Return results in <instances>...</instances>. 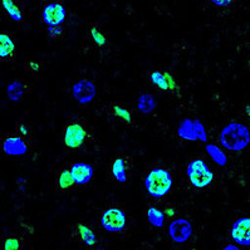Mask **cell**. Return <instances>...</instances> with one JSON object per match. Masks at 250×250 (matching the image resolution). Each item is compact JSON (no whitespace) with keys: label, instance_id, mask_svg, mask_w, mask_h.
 Segmentation results:
<instances>
[{"label":"cell","instance_id":"cell-1","mask_svg":"<svg viewBox=\"0 0 250 250\" xmlns=\"http://www.w3.org/2000/svg\"><path fill=\"white\" fill-rule=\"evenodd\" d=\"M94 140V132L84 120H72L62 130V144L68 151H82Z\"/></svg>","mask_w":250,"mask_h":250},{"label":"cell","instance_id":"cell-2","mask_svg":"<svg viewBox=\"0 0 250 250\" xmlns=\"http://www.w3.org/2000/svg\"><path fill=\"white\" fill-rule=\"evenodd\" d=\"M172 176L170 171L164 167H153L148 171L145 179V186L148 194L153 197L161 199L165 196L172 188Z\"/></svg>","mask_w":250,"mask_h":250},{"label":"cell","instance_id":"cell-3","mask_svg":"<svg viewBox=\"0 0 250 250\" xmlns=\"http://www.w3.org/2000/svg\"><path fill=\"white\" fill-rule=\"evenodd\" d=\"M186 174L190 186L197 190L208 188L214 181V171L203 159H194L188 162Z\"/></svg>","mask_w":250,"mask_h":250},{"label":"cell","instance_id":"cell-4","mask_svg":"<svg viewBox=\"0 0 250 250\" xmlns=\"http://www.w3.org/2000/svg\"><path fill=\"white\" fill-rule=\"evenodd\" d=\"M221 145L228 150L240 151L249 144V131L244 125L232 122L223 130L220 136Z\"/></svg>","mask_w":250,"mask_h":250},{"label":"cell","instance_id":"cell-5","mask_svg":"<svg viewBox=\"0 0 250 250\" xmlns=\"http://www.w3.org/2000/svg\"><path fill=\"white\" fill-rule=\"evenodd\" d=\"M33 139H25L17 133H4L0 140V150L10 156H19L29 152Z\"/></svg>","mask_w":250,"mask_h":250},{"label":"cell","instance_id":"cell-6","mask_svg":"<svg viewBox=\"0 0 250 250\" xmlns=\"http://www.w3.org/2000/svg\"><path fill=\"white\" fill-rule=\"evenodd\" d=\"M101 225L107 231L121 234L126 230V214L118 206H109L102 211Z\"/></svg>","mask_w":250,"mask_h":250},{"label":"cell","instance_id":"cell-7","mask_svg":"<svg viewBox=\"0 0 250 250\" xmlns=\"http://www.w3.org/2000/svg\"><path fill=\"white\" fill-rule=\"evenodd\" d=\"M133 168V159L128 153H121L117 155L109 162L108 174L112 180L117 183L124 184L128 180L131 171Z\"/></svg>","mask_w":250,"mask_h":250},{"label":"cell","instance_id":"cell-8","mask_svg":"<svg viewBox=\"0 0 250 250\" xmlns=\"http://www.w3.org/2000/svg\"><path fill=\"white\" fill-rule=\"evenodd\" d=\"M65 15L67 12L64 5L59 1H52L42 8V21L48 27H56L63 24L65 21Z\"/></svg>","mask_w":250,"mask_h":250},{"label":"cell","instance_id":"cell-9","mask_svg":"<svg viewBox=\"0 0 250 250\" xmlns=\"http://www.w3.org/2000/svg\"><path fill=\"white\" fill-rule=\"evenodd\" d=\"M17 58V37L14 33L0 32V62L12 63Z\"/></svg>","mask_w":250,"mask_h":250},{"label":"cell","instance_id":"cell-10","mask_svg":"<svg viewBox=\"0 0 250 250\" xmlns=\"http://www.w3.org/2000/svg\"><path fill=\"white\" fill-rule=\"evenodd\" d=\"M148 80L151 84L155 85L156 88L161 89L165 92H177L179 85H177L176 80H175L174 74L168 71H151L148 73Z\"/></svg>","mask_w":250,"mask_h":250},{"label":"cell","instance_id":"cell-11","mask_svg":"<svg viewBox=\"0 0 250 250\" xmlns=\"http://www.w3.org/2000/svg\"><path fill=\"white\" fill-rule=\"evenodd\" d=\"M0 12L5 18L21 23L25 18L24 0H0Z\"/></svg>","mask_w":250,"mask_h":250},{"label":"cell","instance_id":"cell-12","mask_svg":"<svg viewBox=\"0 0 250 250\" xmlns=\"http://www.w3.org/2000/svg\"><path fill=\"white\" fill-rule=\"evenodd\" d=\"M69 172L76 186H84L93 179L94 167L85 162H77L69 165Z\"/></svg>","mask_w":250,"mask_h":250},{"label":"cell","instance_id":"cell-13","mask_svg":"<svg viewBox=\"0 0 250 250\" xmlns=\"http://www.w3.org/2000/svg\"><path fill=\"white\" fill-rule=\"evenodd\" d=\"M72 238L76 239L82 244H84L88 249H93L97 244L96 232L85 223H77L72 227Z\"/></svg>","mask_w":250,"mask_h":250},{"label":"cell","instance_id":"cell-14","mask_svg":"<svg viewBox=\"0 0 250 250\" xmlns=\"http://www.w3.org/2000/svg\"><path fill=\"white\" fill-rule=\"evenodd\" d=\"M109 115L120 120L126 126H135L133 108L125 102H112L109 104Z\"/></svg>","mask_w":250,"mask_h":250},{"label":"cell","instance_id":"cell-15","mask_svg":"<svg viewBox=\"0 0 250 250\" xmlns=\"http://www.w3.org/2000/svg\"><path fill=\"white\" fill-rule=\"evenodd\" d=\"M73 97L82 104H87L91 102L96 96V87L93 82L88 80H78L74 83L73 88Z\"/></svg>","mask_w":250,"mask_h":250},{"label":"cell","instance_id":"cell-16","mask_svg":"<svg viewBox=\"0 0 250 250\" xmlns=\"http://www.w3.org/2000/svg\"><path fill=\"white\" fill-rule=\"evenodd\" d=\"M232 240L238 244L249 245L250 244V220L249 218L239 219L234 223L231 229Z\"/></svg>","mask_w":250,"mask_h":250},{"label":"cell","instance_id":"cell-17","mask_svg":"<svg viewBox=\"0 0 250 250\" xmlns=\"http://www.w3.org/2000/svg\"><path fill=\"white\" fill-rule=\"evenodd\" d=\"M168 232H170V236L175 241H177V243H184V241L188 240L190 238V235H191V224L188 223L186 219L175 220L174 223H171Z\"/></svg>","mask_w":250,"mask_h":250},{"label":"cell","instance_id":"cell-18","mask_svg":"<svg viewBox=\"0 0 250 250\" xmlns=\"http://www.w3.org/2000/svg\"><path fill=\"white\" fill-rule=\"evenodd\" d=\"M32 84L28 82H24L21 80H15L8 85V89H6V93H8V97L13 102H19L21 100H23L25 96L32 93Z\"/></svg>","mask_w":250,"mask_h":250},{"label":"cell","instance_id":"cell-19","mask_svg":"<svg viewBox=\"0 0 250 250\" xmlns=\"http://www.w3.org/2000/svg\"><path fill=\"white\" fill-rule=\"evenodd\" d=\"M56 186L57 190L62 192L71 191L72 188H76V184L69 172V166H65L58 171V174L56 175Z\"/></svg>","mask_w":250,"mask_h":250},{"label":"cell","instance_id":"cell-20","mask_svg":"<svg viewBox=\"0 0 250 250\" xmlns=\"http://www.w3.org/2000/svg\"><path fill=\"white\" fill-rule=\"evenodd\" d=\"M87 37L91 42H93L94 45L100 48H106L108 44V38H107L106 33L101 29L98 24H91L87 30Z\"/></svg>","mask_w":250,"mask_h":250},{"label":"cell","instance_id":"cell-21","mask_svg":"<svg viewBox=\"0 0 250 250\" xmlns=\"http://www.w3.org/2000/svg\"><path fill=\"white\" fill-rule=\"evenodd\" d=\"M24 236L19 234H8L1 241V250H23Z\"/></svg>","mask_w":250,"mask_h":250},{"label":"cell","instance_id":"cell-22","mask_svg":"<svg viewBox=\"0 0 250 250\" xmlns=\"http://www.w3.org/2000/svg\"><path fill=\"white\" fill-rule=\"evenodd\" d=\"M137 108L145 115H150L156 108V101L151 94H141L139 97V101H137Z\"/></svg>","mask_w":250,"mask_h":250},{"label":"cell","instance_id":"cell-23","mask_svg":"<svg viewBox=\"0 0 250 250\" xmlns=\"http://www.w3.org/2000/svg\"><path fill=\"white\" fill-rule=\"evenodd\" d=\"M147 219L153 227H162L164 225V221H165V215L162 212V210H160L157 206L150 205L147 209Z\"/></svg>","mask_w":250,"mask_h":250},{"label":"cell","instance_id":"cell-24","mask_svg":"<svg viewBox=\"0 0 250 250\" xmlns=\"http://www.w3.org/2000/svg\"><path fill=\"white\" fill-rule=\"evenodd\" d=\"M48 38L52 41H63L65 38V30L64 28L61 25H56V27H48L47 29Z\"/></svg>","mask_w":250,"mask_h":250},{"label":"cell","instance_id":"cell-25","mask_svg":"<svg viewBox=\"0 0 250 250\" xmlns=\"http://www.w3.org/2000/svg\"><path fill=\"white\" fill-rule=\"evenodd\" d=\"M17 135L23 136L25 139H33L32 128L24 124H17Z\"/></svg>","mask_w":250,"mask_h":250},{"label":"cell","instance_id":"cell-26","mask_svg":"<svg viewBox=\"0 0 250 250\" xmlns=\"http://www.w3.org/2000/svg\"><path fill=\"white\" fill-rule=\"evenodd\" d=\"M24 68L28 72H34V73H37V72H41L44 68V64L41 62H28L27 64L24 65Z\"/></svg>","mask_w":250,"mask_h":250},{"label":"cell","instance_id":"cell-27","mask_svg":"<svg viewBox=\"0 0 250 250\" xmlns=\"http://www.w3.org/2000/svg\"><path fill=\"white\" fill-rule=\"evenodd\" d=\"M210 1L218 6H229L234 0H210Z\"/></svg>","mask_w":250,"mask_h":250},{"label":"cell","instance_id":"cell-28","mask_svg":"<svg viewBox=\"0 0 250 250\" xmlns=\"http://www.w3.org/2000/svg\"><path fill=\"white\" fill-rule=\"evenodd\" d=\"M162 212H164V215H166V216H174V215L176 214L174 208H170V206H166Z\"/></svg>","mask_w":250,"mask_h":250},{"label":"cell","instance_id":"cell-29","mask_svg":"<svg viewBox=\"0 0 250 250\" xmlns=\"http://www.w3.org/2000/svg\"><path fill=\"white\" fill-rule=\"evenodd\" d=\"M223 250H240V249H239V248H236V247H234V245H228V247L224 248Z\"/></svg>","mask_w":250,"mask_h":250},{"label":"cell","instance_id":"cell-30","mask_svg":"<svg viewBox=\"0 0 250 250\" xmlns=\"http://www.w3.org/2000/svg\"><path fill=\"white\" fill-rule=\"evenodd\" d=\"M98 250H100V249H98Z\"/></svg>","mask_w":250,"mask_h":250}]
</instances>
